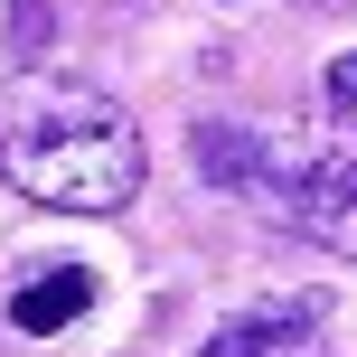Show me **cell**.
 Wrapping results in <instances>:
<instances>
[{
  "mask_svg": "<svg viewBox=\"0 0 357 357\" xmlns=\"http://www.w3.org/2000/svg\"><path fill=\"white\" fill-rule=\"evenodd\" d=\"M0 178L56 216H113L142 197V123L85 75H19L0 104Z\"/></svg>",
  "mask_w": 357,
  "mask_h": 357,
  "instance_id": "obj_1",
  "label": "cell"
},
{
  "mask_svg": "<svg viewBox=\"0 0 357 357\" xmlns=\"http://www.w3.org/2000/svg\"><path fill=\"white\" fill-rule=\"evenodd\" d=\"M207 188H235L282 235H310L320 254L357 264V132H254V123H197L188 132Z\"/></svg>",
  "mask_w": 357,
  "mask_h": 357,
  "instance_id": "obj_2",
  "label": "cell"
},
{
  "mask_svg": "<svg viewBox=\"0 0 357 357\" xmlns=\"http://www.w3.org/2000/svg\"><path fill=\"white\" fill-rule=\"evenodd\" d=\"M320 94H329V104H339V113H357V47L339 56V66H329L320 75Z\"/></svg>",
  "mask_w": 357,
  "mask_h": 357,
  "instance_id": "obj_6",
  "label": "cell"
},
{
  "mask_svg": "<svg viewBox=\"0 0 357 357\" xmlns=\"http://www.w3.org/2000/svg\"><path fill=\"white\" fill-rule=\"evenodd\" d=\"M10 47H19V56L47 47V0H19V10H10Z\"/></svg>",
  "mask_w": 357,
  "mask_h": 357,
  "instance_id": "obj_5",
  "label": "cell"
},
{
  "mask_svg": "<svg viewBox=\"0 0 357 357\" xmlns=\"http://www.w3.org/2000/svg\"><path fill=\"white\" fill-rule=\"evenodd\" d=\"M85 301H94V273H85V264H56V273H38L29 291H10V329L47 339V329L85 320Z\"/></svg>",
  "mask_w": 357,
  "mask_h": 357,
  "instance_id": "obj_4",
  "label": "cell"
},
{
  "mask_svg": "<svg viewBox=\"0 0 357 357\" xmlns=\"http://www.w3.org/2000/svg\"><path fill=\"white\" fill-rule=\"evenodd\" d=\"M197 357H329V339H320V310L310 301H273V310L226 320Z\"/></svg>",
  "mask_w": 357,
  "mask_h": 357,
  "instance_id": "obj_3",
  "label": "cell"
}]
</instances>
